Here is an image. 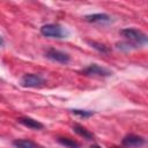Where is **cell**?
Here are the masks:
<instances>
[{
  "label": "cell",
  "instance_id": "10",
  "mask_svg": "<svg viewBox=\"0 0 148 148\" xmlns=\"http://www.w3.org/2000/svg\"><path fill=\"white\" fill-rule=\"evenodd\" d=\"M73 130H74V132H75L76 134H79L80 136H83V139L91 140V139L94 138L92 133H90L86 127H83V126H81V125H79V124H75V125L73 126Z\"/></svg>",
  "mask_w": 148,
  "mask_h": 148
},
{
  "label": "cell",
  "instance_id": "11",
  "mask_svg": "<svg viewBox=\"0 0 148 148\" xmlns=\"http://www.w3.org/2000/svg\"><path fill=\"white\" fill-rule=\"evenodd\" d=\"M58 142L62 146H65L66 148H80V143L72 140V139H68V138H58L57 139Z\"/></svg>",
  "mask_w": 148,
  "mask_h": 148
},
{
  "label": "cell",
  "instance_id": "5",
  "mask_svg": "<svg viewBox=\"0 0 148 148\" xmlns=\"http://www.w3.org/2000/svg\"><path fill=\"white\" fill-rule=\"evenodd\" d=\"M86 75H97V76H110L112 74L111 71H109L105 67H102L97 64H92L90 66H88L87 68L83 69L82 72Z\"/></svg>",
  "mask_w": 148,
  "mask_h": 148
},
{
  "label": "cell",
  "instance_id": "13",
  "mask_svg": "<svg viewBox=\"0 0 148 148\" xmlns=\"http://www.w3.org/2000/svg\"><path fill=\"white\" fill-rule=\"evenodd\" d=\"M89 44H90L94 49H97V50L101 51V52H104V53L109 52V49H108L105 45H103V44H99V43H96V42H89Z\"/></svg>",
  "mask_w": 148,
  "mask_h": 148
},
{
  "label": "cell",
  "instance_id": "9",
  "mask_svg": "<svg viewBox=\"0 0 148 148\" xmlns=\"http://www.w3.org/2000/svg\"><path fill=\"white\" fill-rule=\"evenodd\" d=\"M13 145L15 148H42L39 145L35 143L31 140L28 139H17L13 141Z\"/></svg>",
  "mask_w": 148,
  "mask_h": 148
},
{
  "label": "cell",
  "instance_id": "14",
  "mask_svg": "<svg viewBox=\"0 0 148 148\" xmlns=\"http://www.w3.org/2000/svg\"><path fill=\"white\" fill-rule=\"evenodd\" d=\"M3 45V39H2V37L0 36V46H2Z\"/></svg>",
  "mask_w": 148,
  "mask_h": 148
},
{
  "label": "cell",
  "instance_id": "7",
  "mask_svg": "<svg viewBox=\"0 0 148 148\" xmlns=\"http://www.w3.org/2000/svg\"><path fill=\"white\" fill-rule=\"evenodd\" d=\"M17 121L21 125H23V126H25L28 128H31V130H42L44 127V125L42 123H39L36 119L29 118V117H21V118L17 119Z\"/></svg>",
  "mask_w": 148,
  "mask_h": 148
},
{
  "label": "cell",
  "instance_id": "15",
  "mask_svg": "<svg viewBox=\"0 0 148 148\" xmlns=\"http://www.w3.org/2000/svg\"><path fill=\"white\" fill-rule=\"evenodd\" d=\"M90 148H101V147H99V146H97V145H92Z\"/></svg>",
  "mask_w": 148,
  "mask_h": 148
},
{
  "label": "cell",
  "instance_id": "3",
  "mask_svg": "<svg viewBox=\"0 0 148 148\" xmlns=\"http://www.w3.org/2000/svg\"><path fill=\"white\" fill-rule=\"evenodd\" d=\"M21 83L23 87L37 88V87H42L45 83V80L38 74H24L21 79Z\"/></svg>",
  "mask_w": 148,
  "mask_h": 148
},
{
  "label": "cell",
  "instance_id": "6",
  "mask_svg": "<svg viewBox=\"0 0 148 148\" xmlns=\"http://www.w3.org/2000/svg\"><path fill=\"white\" fill-rule=\"evenodd\" d=\"M145 145V139L139 135L130 134L123 139V146L126 148H140Z\"/></svg>",
  "mask_w": 148,
  "mask_h": 148
},
{
  "label": "cell",
  "instance_id": "8",
  "mask_svg": "<svg viewBox=\"0 0 148 148\" xmlns=\"http://www.w3.org/2000/svg\"><path fill=\"white\" fill-rule=\"evenodd\" d=\"M84 20L88 21V22H99V23H103V22H110L111 17L108 14L98 13V14L87 15V16H84Z\"/></svg>",
  "mask_w": 148,
  "mask_h": 148
},
{
  "label": "cell",
  "instance_id": "4",
  "mask_svg": "<svg viewBox=\"0 0 148 148\" xmlns=\"http://www.w3.org/2000/svg\"><path fill=\"white\" fill-rule=\"evenodd\" d=\"M45 56L49 59H51L56 62H60V64H67L71 60V57L67 53H65L62 51H59V50H56V49H49L46 51Z\"/></svg>",
  "mask_w": 148,
  "mask_h": 148
},
{
  "label": "cell",
  "instance_id": "2",
  "mask_svg": "<svg viewBox=\"0 0 148 148\" xmlns=\"http://www.w3.org/2000/svg\"><path fill=\"white\" fill-rule=\"evenodd\" d=\"M40 34L45 37H52V38H65L67 36V31L59 24H44L40 28Z\"/></svg>",
  "mask_w": 148,
  "mask_h": 148
},
{
  "label": "cell",
  "instance_id": "1",
  "mask_svg": "<svg viewBox=\"0 0 148 148\" xmlns=\"http://www.w3.org/2000/svg\"><path fill=\"white\" fill-rule=\"evenodd\" d=\"M121 36L125 37L127 40L132 42V45L134 47H138V46H141V45H145L148 40L147 38V35L145 32H142L141 30H138V29H134V28H126V29H123L120 31Z\"/></svg>",
  "mask_w": 148,
  "mask_h": 148
},
{
  "label": "cell",
  "instance_id": "12",
  "mask_svg": "<svg viewBox=\"0 0 148 148\" xmlns=\"http://www.w3.org/2000/svg\"><path fill=\"white\" fill-rule=\"evenodd\" d=\"M72 113L76 114V116H80V117H83V118H89V117L94 116V111H89V110H79V109H73V110H72Z\"/></svg>",
  "mask_w": 148,
  "mask_h": 148
}]
</instances>
